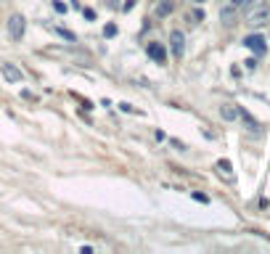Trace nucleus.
Wrapping results in <instances>:
<instances>
[{
	"mask_svg": "<svg viewBox=\"0 0 270 254\" xmlns=\"http://www.w3.org/2000/svg\"><path fill=\"white\" fill-rule=\"evenodd\" d=\"M246 24L252 27V30H259V27H267L270 24V6H254L246 11Z\"/></svg>",
	"mask_w": 270,
	"mask_h": 254,
	"instance_id": "obj_1",
	"label": "nucleus"
},
{
	"mask_svg": "<svg viewBox=\"0 0 270 254\" xmlns=\"http://www.w3.org/2000/svg\"><path fill=\"white\" fill-rule=\"evenodd\" d=\"M24 30H27V22H24V16L14 14L11 19H8V35H11L14 40H22V37H24Z\"/></svg>",
	"mask_w": 270,
	"mask_h": 254,
	"instance_id": "obj_2",
	"label": "nucleus"
},
{
	"mask_svg": "<svg viewBox=\"0 0 270 254\" xmlns=\"http://www.w3.org/2000/svg\"><path fill=\"white\" fill-rule=\"evenodd\" d=\"M244 45H246L249 51H254L257 56H265V53H267L265 37H259V35H249V37H244Z\"/></svg>",
	"mask_w": 270,
	"mask_h": 254,
	"instance_id": "obj_3",
	"label": "nucleus"
},
{
	"mask_svg": "<svg viewBox=\"0 0 270 254\" xmlns=\"http://www.w3.org/2000/svg\"><path fill=\"white\" fill-rule=\"evenodd\" d=\"M236 16H238V6L236 3H228V6L220 8V22L225 24V27H233L236 24Z\"/></svg>",
	"mask_w": 270,
	"mask_h": 254,
	"instance_id": "obj_4",
	"label": "nucleus"
},
{
	"mask_svg": "<svg viewBox=\"0 0 270 254\" xmlns=\"http://www.w3.org/2000/svg\"><path fill=\"white\" fill-rule=\"evenodd\" d=\"M170 45H172V53L175 56H183L185 53V35L180 30H172L170 32Z\"/></svg>",
	"mask_w": 270,
	"mask_h": 254,
	"instance_id": "obj_5",
	"label": "nucleus"
},
{
	"mask_svg": "<svg viewBox=\"0 0 270 254\" xmlns=\"http://www.w3.org/2000/svg\"><path fill=\"white\" fill-rule=\"evenodd\" d=\"M0 72H3V77H6L8 82H22V80H24L22 69H16L14 64H0Z\"/></svg>",
	"mask_w": 270,
	"mask_h": 254,
	"instance_id": "obj_6",
	"label": "nucleus"
},
{
	"mask_svg": "<svg viewBox=\"0 0 270 254\" xmlns=\"http://www.w3.org/2000/svg\"><path fill=\"white\" fill-rule=\"evenodd\" d=\"M220 117L225 119V122H236L241 117V109L238 106H230V103H222V106H220Z\"/></svg>",
	"mask_w": 270,
	"mask_h": 254,
	"instance_id": "obj_7",
	"label": "nucleus"
},
{
	"mask_svg": "<svg viewBox=\"0 0 270 254\" xmlns=\"http://www.w3.org/2000/svg\"><path fill=\"white\" fill-rule=\"evenodd\" d=\"M148 56L156 61V64H164V59H167V51H164V45H159V43H151L148 45Z\"/></svg>",
	"mask_w": 270,
	"mask_h": 254,
	"instance_id": "obj_8",
	"label": "nucleus"
},
{
	"mask_svg": "<svg viewBox=\"0 0 270 254\" xmlns=\"http://www.w3.org/2000/svg\"><path fill=\"white\" fill-rule=\"evenodd\" d=\"M167 14H172V3L170 0H162V3L156 6V16H167Z\"/></svg>",
	"mask_w": 270,
	"mask_h": 254,
	"instance_id": "obj_9",
	"label": "nucleus"
},
{
	"mask_svg": "<svg viewBox=\"0 0 270 254\" xmlns=\"http://www.w3.org/2000/svg\"><path fill=\"white\" fill-rule=\"evenodd\" d=\"M233 3L238 6V11H249V8L259 6V0H233Z\"/></svg>",
	"mask_w": 270,
	"mask_h": 254,
	"instance_id": "obj_10",
	"label": "nucleus"
},
{
	"mask_svg": "<svg viewBox=\"0 0 270 254\" xmlns=\"http://www.w3.org/2000/svg\"><path fill=\"white\" fill-rule=\"evenodd\" d=\"M241 119H244V122H246V127H249V130H257V127H259V125H257V122L252 119V114H249V111H244V109H241Z\"/></svg>",
	"mask_w": 270,
	"mask_h": 254,
	"instance_id": "obj_11",
	"label": "nucleus"
},
{
	"mask_svg": "<svg viewBox=\"0 0 270 254\" xmlns=\"http://www.w3.org/2000/svg\"><path fill=\"white\" fill-rule=\"evenodd\" d=\"M217 169H220V172L225 175V177H230V162H225V159H220V162H217Z\"/></svg>",
	"mask_w": 270,
	"mask_h": 254,
	"instance_id": "obj_12",
	"label": "nucleus"
},
{
	"mask_svg": "<svg viewBox=\"0 0 270 254\" xmlns=\"http://www.w3.org/2000/svg\"><path fill=\"white\" fill-rule=\"evenodd\" d=\"M53 8L59 14H67V3H61V0H53Z\"/></svg>",
	"mask_w": 270,
	"mask_h": 254,
	"instance_id": "obj_13",
	"label": "nucleus"
},
{
	"mask_svg": "<svg viewBox=\"0 0 270 254\" xmlns=\"http://www.w3.org/2000/svg\"><path fill=\"white\" fill-rule=\"evenodd\" d=\"M104 35H106V37H114V35H117V27H114V24H109L106 30H104Z\"/></svg>",
	"mask_w": 270,
	"mask_h": 254,
	"instance_id": "obj_14",
	"label": "nucleus"
},
{
	"mask_svg": "<svg viewBox=\"0 0 270 254\" xmlns=\"http://www.w3.org/2000/svg\"><path fill=\"white\" fill-rule=\"evenodd\" d=\"M193 199H196V201H201V204H207V201H209L204 193H193Z\"/></svg>",
	"mask_w": 270,
	"mask_h": 254,
	"instance_id": "obj_15",
	"label": "nucleus"
},
{
	"mask_svg": "<svg viewBox=\"0 0 270 254\" xmlns=\"http://www.w3.org/2000/svg\"><path fill=\"white\" fill-rule=\"evenodd\" d=\"M82 14H85V19H96V11H93V8H85Z\"/></svg>",
	"mask_w": 270,
	"mask_h": 254,
	"instance_id": "obj_16",
	"label": "nucleus"
},
{
	"mask_svg": "<svg viewBox=\"0 0 270 254\" xmlns=\"http://www.w3.org/2000/svg\"><path fill=\"white\" fill-rule=\"evenodd\" d=\"M133 6H135V0H127V3L122 6V11H133Z\"/></svg>",
	"mask_w": 270,
	"mask_h": 254,
	"instance_id": "obj_17",
	"label": "nucleus"
},
{
	"mask_svg": "<svg viewBox=\"0 0 270 254\" xmlns=\"http://www.w3.org/2000/svg\"><path fill=\"white\" fill-rule=\"evenodd\" d=\"M59 35H61V37H67V40H74V35H72V32H67V30H59Z\"/></svg>",
	"mask_w": 270,
	"mask_h": 254,
	"instance_id": "obj_18",
	"label": "nucleus"
},
{
	"mask_svg": "<svg viewBox=\"0 0 270 254\" xmlns=\"http://www.w3.org/2000/svg\"><path fill=\"white\" fill-rule=\"evenodd\" d=\"M196 3H201V0H196Z\"/></svg>",
	"mask_w": 270,
	"mask_h": 254,
	"instance_id": "obj_19",
	"label": "nucleus"
}]
</instances>
